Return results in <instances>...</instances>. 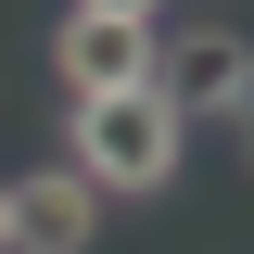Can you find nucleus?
<instances>
[{
    "instance_id": "obj_1",
    "label": "nucleus",
    "mask_w": 254,
    "mask_h": 254,
    "mask_svg": "<svg viewBox=\"0 0 254 254\" xmlns=\"http://www.w3.org/2000/svg\"><path fill=\"white\" fill-rule=\"evenodd\" d=\"M178 153H190V127H178V102L140 76V89H89L76 115H64V165L102 190V203H153V190H178Z\"/></svg>"
},
{
    "instance_id": "obj_2",
    "label": "nucleus",
    "mask_w": 254,
    "mask_h": 254,
    "mask_svg": "<svg viewBox=\"0 0 254 254\" xmlns=\"http://www.w3.org/2000/svg\"><path fill=\"white\" fill-rule=\"evenodd\" d=\"M153 89L178 102V127L242 115V102H254V51H242V26H165V38H153Z\"/></svg>"
},
{
    "instance_id": "obj_3",
    "label": "nucleus",
    "mask_w": 254,
    "mask_h": 254,
    "mask_svg": "<svg viewBox=\"0 0 254 254\" xmlns=\"http://www.w3.org/2000/svg\"><path fill=\"white\" fill-rule=\"evenodd\" d=\"M153 38L165 26H140V13H64V26H51V76L76 102H89V89H140V76H153Z\"/></svg>"
},
{
    "instance_id": "obj_4",
    "label": "nucleus",
    "mask_w": 254,
    "mask_h": 254,
    "mask_svg": "<svg viewBox=\"0 0 254 254\" xmlns=\"http://www.w3.org/2000/svg\"><path fill=\"white\" fill-rule=\"evenodd\" d=\"M102 242V190L76 178V165H38V178H13V254H89Z\"/></svg>"
},
{
    "instance_id": "obj_5",
    "label": "nucleus",
    "mask_w": 254,
    "mask_h": 254,
    "mask_svg": "<svg viewBox=\"0 0 254 254\" xmlns=\"http://www.w3.org/2000/svg\"><path fill=\"white\" fill-rule=\"evenodd\" d=\"M76 13H140V26H153V13H165V0H76Z\"/></svg>"
},
{
    "instance_id": "obj_6",
    "label": "nucleus",
    "mask_w": 254,
    "mask_h": 254,
    "mask_svg": "<svg viewBox=\"0 0 254 254\" xmlns=\"http://www.w3.org/2000/svg\"><path fill=\"white\" fill-rule=\"evenodd\" d=\"M0 254H13V178H0Z\"/></svg>"
}]
</instances>
